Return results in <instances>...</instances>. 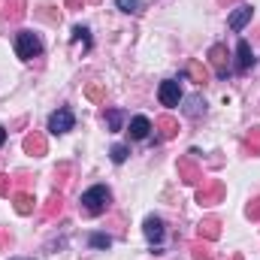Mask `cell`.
Instances as JSON below:
<instances>
[{"mask_svg":"<svg viewBox=\"0 0 260 260\" xmlns=\"http://www.w3.org/2000/svg\"><path fill=\"white\" fill-rule=\"evenodd\" d=\"M230 260H242V254H233V257H230Z\"/></svg>","mask_w":260,"mask_h":260,"instance_id":"obj_33","label":"cell"},{"mask_svg":"<svg viewBox=\"0 0 260 260\" xmlns=\"http://www.w3.org/2000/svg\"><path fill=\"white\" fill-rule=\"evenodd\" d=\"M24 15V0H12V3H6V12H3V18H9V21H18Z\"/></svg>","mask_w":260,"mask_h":260,"instance_id":"obj_19","label":"cell"},{"mask_svg":"<svg viewBox=\"0 0 260 260\" xmlns=\"http://www.w3.org/2000/svg\"><path fill=\"white\" fill-rule=\"evenodd\" d=\"M73 121H76V118H73L70 109H58V112H52V118H49V130L61 136L67 130H73Z\"/></svg>","mask_w":260,"mask_h":260,"instance_id":"obj_7","label":"cell"},{"mask_svg":"<svg viewBox=\"0 0 260 260\" xmlns=\"http://www.w3.org/2000/svg\"><path fill=\"white\" fill-rule=\"evenodd\" d=\"M200 109H203V100H200V97H191V103H188V115H200Z\"/></svg>","mask_w":260,"mask_h":260,"instance_id":"obj_29","label":"cell"},{"mask_svg":"<svg viewBox=\"0 0 260 260\" xmlns=\"http://www.w3.org/2000/svg\"><path fill=\"white\" fill-rule=\"evenodd\" d=\"M245 151L248 154H260V127H251L245 136Z\"/></svg>","mask_w":260,"mask_h":260,"instance_id":"obj_18","label":"cell"},{"mask_svg":"<svg viewBox=\"0 0 260 260\" xmlns=\"http://www.w3.org/2000/svg\"><path fill=\"white\" fill-rule=\"evenodd\" d=\"M61 212H64V200H61V194H55L52 200H49V203H46L43 215H46V218H58Z\"/></svg>","mask_w":260,"mask_h":260,"instance_id":"obj_17","label":"cell"},{"mask_svg":"<svg viewBox=\"0 0 260 260\" xmlns=\"http://www.w3.org/2000/svg\"><path fill=\"white\" fill-rule=\"evenodd\" d=\"M103 118H106V124H109V130H121V121H124V112H121V109H109V112H106Z\"/></svg>","mask_w":260,"mask_h":260,"instance_id":"obj_21","label":"cell"},{"mask_svg":"<svg viewBox=\"0 0 260 260\" xmlns=\"http://www.w3.org/2000/svg\"><path fill=\"white\" fill-rule=\"evenodd\" d=\"M9 188H12V179L0 173V197H9Z\"/></svg>","mask_w":260,"mask_h":260,"instance_id":"obj_28","label":"cell"},{"mask_svg":"<svg viewBox=\"0 0 260 260\" xmlns=\"http://www.w3.org/2000/svg\"><path fill=\"white\" fill-rule=\"evenodd\" d=\"M224 194H227L224 182H221V179H209V182L200 185V191H197V203H200V206H215V203L224 200Z\"/></svg>","mask_w":260,"mask_h":260,"instance_id":"obj_3","label":"cell"},{"mask_svg":"<svg viewBox=\"0 0 260 260\" xmlns=\"http://www.w3.org/2000/svg\"><path fill=\"white\" fill-rule=\"evenodd\" d=\"M3 142H6V130L0 127V145H3Z\"/></svg>","mask_w":260,"mask_h":260,"instance_id":"obj_32","label":"cell"},{"mask_svg":"<svg viewBox=\"0 0 260 260\" xmlns=\"http://www.w3.org/2000/svg\"><path fill=\"white\" fill-rule=\"evenodd\" d=\"M221 3H233V0H221Z\"/></svg>","mask_w":260,"mask_h":260,"instance_id":"obj_34","label":"cell"},{"mask_svg":"<svg viewBox=\"0 0 260 260\" xmlns=\"http://www.w3.org/2000/svg\"><path fill=\"white\" fill-rule=\"evenodd\" d=\"M73 40H76V46H82V49H91V37H88V27H73Z\"/></svg>","mask_w":260,"mask_h":260,"instance_id":"obj_22","label":"cell"},{"mask_svg":"<svg viewBox=\"0 0 260 260\" xmlns=\"http://www.w3.org/2000/svg\"><path fill=\"white\" fill-rule=\"evenodd\" d=\"M227 46H221V43H215L212 49H209V64H212V70H215V76L218 79H227L230 76V64H227Z\"/></svg>","mask_w":260,"mask_h":260,"instance_id":"obj_5","label":"cell"},{"mask_svg":"<svg viewBox=\"0 0 260 260\" xmlns=\"http://www.w3.org/2000/svg\"><path fill=\"white\" fill-rule=\"evenodd\" d=\"M197 233H200V239L215 242V239L221 236V221H218V218H203L200 227H197Z\"/></svg>","mask_w":260,"mask_h":260,"instance_id":"obj_9","label":"cell"},{"mask_svg":"<svg viewBox=\"0 0 260 260\" xmlns=\"http://www.w3.org/2000/svg\"><path fill=\"white\" fill-rule=\"evenodd\" d=\"M157 97H160L164 106H179V100H182V85H179L176 79H167V82H160Z\"/></svg>","mask_w":260,"mask_h":260,"instance_id":"obj_6","label":"cell"},{"mask_svg":"<svg viewBox=\"0 0 260 260\" xmlns=\"http://www.w3.org/2000/svg\"><path fill=\"white\" fill-rule=\"evenodd\" d=\"M251 64H254V55H251V46H248V43L242 40V43H239V49H236V67H239V70H248Z\"/></svg>","mask_w":260,"mask_h":260,"instance_id":"obj_15","label":"cell"},{"mask_svg":"<svg viewBox=\"0 0 260 260\" xmlns=\"http://www.w3.org/2000/svg\"><path fill=\"white\" fill-rule=\"evenodd\" d=\"M197 154L200 151H188L185 157H179V179L185 185H200L203 182V170L197 167Z\"/></svg>","mask_w":260,"mask_h":260,"instance_id":"obj_4","label":"cell"},{"mask_svg":"<svg viewBox=\"0 0 260 260\" xmlns=\"http://www.w3.org/2000/svg\"><path fill=\"white\" fill-rule=\"evenodd\" d=\"M142 230H145V239H148L151 245H160V239H164V221H160V218H154V215L145 218V227H142Z\"/></svg>","mask_w":260,"mask_h":260,"instance_id":"obj_10","label":"cell"},{"mask_svg":"<svg viewBox=\"0 0 260 260\" xmlns=\"http://www.w3.org/2000/svg\"><path fill=\"white\" fill-rule=\"evenodd\" d=\"M112 160H115V164H124V160H127V145H115V148H112Z\"/></svg>","mask_w":260,"mask_h":260,"instance_id":"obj_26","label":"cell"},{"mask_svg":"<svg viewBox=\"0 0 260 260\" xmlns=\"http://www.w3.org/2000/svg\"><path fill=\"white\" fill-rule=\"evenodd\" d=\"M151 133V121L145 118V115H136L133 121H130V139H145Z\"/></svg>","mask_w":260,"mask_h":260,"instance_id":"obj_13","label":"cell"},{"mask_svg":"<svg viewBox=\"0 0 260 260\" xmlns=\"http://www.w3.org/2000/svg\"><path fill=\"white\" fill-rule=\"evenodd\" d=\"M251 15H254V9H251V6H236V9H233V15H230V30H242V27L251 21Z\"/></svg>","mask_w":260,"mask_h":260,"instance_id":"obj_12","label":"cell"},{"mask_svg":"<svg viewBox=\"0 0 260 260\" xmlns=\"http://www.w3.org/2000/svg\"><path fill=\"white\" fill-rule=\"evenodd\" d=\"M6 242H9V239H6V233H3V230H0V248H3V245H6Z\"/></svg>","mask_w":260,"mask_h":260,"instance_id":"obj_31","label":"cell"},{"mask_svg":"<svg viewBox=\"0 0 260 260\" xmlns=\"http://www.w3.org/2000/svg\"><path fill=\"white\" fill-rule=\"evenodd\" d=\"M157 130H160L164 139H173V136L179 133V121H176L173 115H160V118H157Z\"/></svg>","mask_w":260,"mask_h":260,"instance_id":"obj_14","label":"cell"},{"mask_svg":"<svg viewBox=\"0 0 260 260\" xmlns=\"http://www.w3.org/2000/svg\"><path fill=\"white\" fill-rule=\"evenodd\" d=\"M88 3H100V0H88Z\"/></svg>","mask_w":260,"mask_h":260,"instance_id":"obj_35","label":"cell"},{"mask_svg":"<svg viewBox=\"0 0 260 260\" xmlns=\"http://www.w3.org/2000/svg\"><path fill=\"white\" fill-rule=\"evenodd\" d=\"M188 76L194 79L197 85H206V82H209V70L200 64V61H191V64H188Z\"/></svg>","mask_w":260,"mask_h":260,"instance_id":"obj_16","label":"cell"},{"mask_svg":"<svg viewBox=\"0 0 260 260\" xmlns=\"http://www.w3.org/2000/svg\"><path fill=\"white\" fill-rule=\"evenodd\" d=\"M109 200H112V194H109V188L106 185H94V188H88L85 194H82V212L85 215H103L106 212V206H109Z\"/></svg>","mask_w":260,"mask_h":260,"instance_id":"obj_1","label":"cell"},{"mask_svg":"<svg viewBox=\"0 0 260 260\" xmlns=\"http://www.w3.org/2000/svg\"><path fill=\"white\" fill-rule=\"evenodd\" d=\"M191 251H194V260H215L212 248H209L206 242H194V245H191Z\"/></svg>","mask_w":260,"mask_h":260,"instance_id":"obj_23","label":"cell"},{"mask_svg":"<svg viewBox=\"0 0 260 260\" xmlns=\"http://www.w3.org/2000/svg\"><path fill=\"white\" fill-rule=\"evenodd\" d=\"M34 203H37V200H34L30 191H15V194H12V206H15L18 215H30V212H34Z\"/></svg>","mask_w":260,"mask_h":260,"instance_id":"obj_11","label":"cell"},{"mask_svg":"<svg viewBox=\"0 0 260 260\" xmlns=\"http://www.w3.org/2000/svg\"><path fill=\"white\" fill-rule=\"evenodd\" d=\"M24 151H27L30 157H43V154L49 151V145H46V136H43L40 130L27 133V136H24Z\"/></svg>","mask_w":260,"mask_h":260,"instance_id":"obj_8","label":"cell"},{"mask_svg":"<svg viewBox=\"0 0 260 260\" xmlns=\"http://www.w3.org/2000/svg\"><path fill=\"white\" fill-rule=\"evenodd\" d=\"M40 52H43V43H40V37H37V34L21 30V34L15 37V55H18L21 61H30V58H37Z\"/></svg>","mask_w":260,"mask_h":260,"instance_id":"obj_2","label":"cell"},{"mask_svg":"<svg viewBox=\"0 0 260 260\" xmlns=\"http://www.w3.org/2000/svg\"><path fill=\"white\" fill-rule=\"evenodd\" d=\"M91 245H94V248H109V245H112V239H109V236H103V233H94V236H91Z\"/></svg>","mask_w":260,"mask_h":260,"instance_id":"obj_25","label":"cell"},{"mask_svg":"<svg viewBox=\"0 0 260 260\" xmlns=\"http://www.w3.org/2000/svg\"><path fill=\"white\" fill-rule=\"evenodd\" d=\"M245 215H248L251 221H260V197H254V200L248 203V209H245Z\"/></svg>","mask_w":260,"mask_h":260,"instance_id":"obj_24","label":"cell"},{"mask_svg":"<svg viewBox=\"0 0 260 260\" xmlns=\"http://www.w3.org/2000/svg\"><path fill=\"white\" fill-rule=\"evenodd\" d=\"M82 3H85V0H67V6H70V9H76V6H82Z\"/></svg>","mask_w":260,"mask_h":260,"instance_id":"obj_30","label":"cell"},{"mask_svg":"<svg viewBox=\"0 0 260 260\" xmlns=\"http://www.w3.org/2000/svg\"><path fill=\"white\" fill-rule=\"evenodd\" d=\"M85 97H88V100H94V103H100V100L106 97V88H103L100 82H91V85L85 88Z\"/></svg>","mask_w":260,"mask_h":260,"instance_id":"obj_20","label":"cell"},{"mask_svg":"<svg viewBox=\"0 0 260 260\" xmlns=\"http://www.w3.org/2000/svg\"><path fill=\"white\" fill-rule=\"evenodd\" d=\"M121 12H139V0H118Z\"/></svg>","mask_w":260,"mask_h":260,"instance_id":"obj_27","label":"cell"}]
</instances>
